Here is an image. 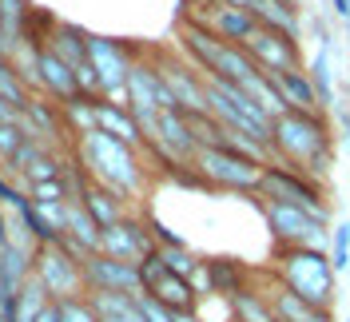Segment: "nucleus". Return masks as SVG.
<instances>
[{
    "label": "nucleus",
    "mask_w": 350,
    "mask_h": 322,
    "mask_svg": "<svg viewBox=\"0 0 350 322\" xmlns=\"http://www.w3.org/2000/svg\"><path fill=\"white\" fill-rule=\"evenodd\" d=\"M203 271L211 282V295H223V299H235L239 291H247V279H251L235 258H203Z\"/></svg>",
    "instance_id": "21"
},
{
    "label": "nucleus",
    "mask_w": 350,
    "mask_h": 322,
    "mask_svg": "<svg viewBox=\"0 0 350 322\" xmlns=\"http://www.w3.org/2000/svg\"><path fill=\"white\" fill-rule=\"evenodd\" d=\"M330 116H334V124L342 131V144L350 148V100H338V104L330 107Z\"/></svg>",
    "instance_id": "30"
},
{
    "label": "nucleus",
    "mask_w": 350,
    "mask_h": 322,
    "mask_svg": "<svg viewBox=\"0 0 350 322\" xmlns=\"http://www.w3.org/2000/svg\"><path fill=\"white\" fill-rule=\"evenodd\" d=\"M84 159H88V167H92V175H96V183L111 187L124 199L144 187V167L135 159V148L120 144L108 131H100V128L84 131Z\"/></svg>",
    "instance_id": "3"
},
{
    "label": "nucleus",
    "mask_w": 350,
    "mask_h": 322,
    "mask_svg": "<svg viewBox=\"0 0 350 322\" xmlns=\"http://www.w3.org/2000/svg\"><path fill=\"white\" fill-rule=\"evenodd\" d=\"M275 88H279V96H283L286 111H306V116H327L323 104H319V92L310 84V76H306L303 68L299 72H275L271 76Z\"/></svg>",
    "instance_id": "16"
},
{
    "label": "nucleus",
    "mask_w": 350,
    "mask_h": 322,
    "mask_svg": "<svg viewBox=\"0 0 350 322\" xmlns=\"http://www.w3.org/2000/svg\"><path fill=\"white\" fill-rule=\"evenodd\" d=\"M191 167H196L211 187H227V191H259V179L267 163H255L247 155L223 148H196L191 155Z\"/></svg>",
    "instance_id": "7"
},
{
    "label": "nucleus",
    "mask_w": 350,
    "mask_h": 322,
    "mask_svg": "<svg viewBox=\"0 0 350 322\" xmlns=\"http://www.w3.org/2000/svg\"><path fill=\"white\" fill-rule=\"evenodd\" d=\"M155 72L163 76V84L172 88V96H175V104H179L183 116H203V111H207V88H203V80H199L191 68L159 64Z\"/></svg>",
    "instance_id": "13"
},
{
    "label": "nucleus",
    "mask_w": 350,
    "mask_h": 322,
    "mask_svg": "<svg viewBox=\"0 0 350 322\" xmlns=\"http://www.w3.org/2000/svg\"><path fill=\"white\" fill-rule=\"evenodd\" d=\"M88 60L96 68V80H100V92L104 96H120L128 104V72L131 60L120 44L100 40V36H88Z\"/></svg>",
    "instance_id": "9"
},
{
    "label": "nucleus",
    "mask_w": 350,
    "mask_h": 322,
    "mask_svg": "<svg viewBox=\"0 0 350 322\" xmlns=\"http://www.w3.org/2000/svg\"><path fill=\"white\" fill-rule=\"evenodd\" d=\"M267 306H271V314L279 322H334V310H323V306H310L303 302L299 295H291L279 279L267 282V291H259Z\"/></svg>",
    "instance_id": "12"
},
{
    "label": "nucleus",
    "mask_w": 350,
    "mask_h": 322,
    "mask_svg": "<svg viewBox=\"0 0 350 322\" xmlns=\"http://www.w3.org/2000/svg\"><path fill=\"white\" fill-rule=\"evenodd\" d=\"M271 263H275L271 279H279L291 295H299L310 306L334 310V302H338V271H334L327 251H314V247H275Z\"/></svg>",
    "instance_id": "2"
},
{
    "label": "nucleus",
    "mask_w": 350,
    "mask_h": 322,
    "mask_svg": "<svg viewBox=\"0 0 350 322\" xmlns=\"http://www.w3.org/2000/svg\"><path fill=\"white\" fill-rule=\"evenodd\" d=\"M48 52H56L68 68H80L88 60V36L80 32V28H68V24H60V28L52 32V48H48Z\"/></svg>",
    "instance_id": "23"
},
{
    "label": "nucleus",
    "mask_w": 350,
    "mask_h": 322,
    "mask_svg": "<svg viewBox=\"0 0 350 322\" xmlns=\"http://www.w3.org/2000/svg\"><path fill=\"white\" fill-rule=\"evenodd\" d=\"M96 128L116 135L120 144H128V148H144L148 139H144V128L135 124V116L128 111V104H111V100H96Z\"/></svg>",
    "instance_id": "15"
},
{
    "label": "nucleus",
    "mask_w": 350,
    "mask_h": 322,
    "mask_svg": "<svg viewBox=\"0 0 350 322\" xmlns=\"http://www.w3.org/2000/svg\"><path fill=\"white\" fill-rule=\"evenodd\" d=\"M64 239H68V243H76L80 251H88V255H96V251H100V223L84 211V203H80V199H68Z\"/></svg>",
    "instance_id": "20"
},
{
    "label": "nucleus",
    "mask_w": 350,
    "mask_h": 322,
    "mask_svg": "<svg viewBox=\"0 0 350 322\" xmlns=\"http://www.w3.org/2000/svg\"><path fill=\"white\" fill-rule=\"evenodd\" d=\"M175 322H203V319H199V310H183V314H175Z\"/></svg>",
    "instance_id": "33"
},
{
    "label": "nucleus",
    "mask_w": 350,
    "mask_h": 322,
    "mask_svg": "<svg viewBox=\"0 0 350 322\" xmlns=\"http://www.w3.org/2000/svg\"><path fill=\"white\" fill-rule=\"evenodd\" d=\"M155 251L152 235H148V223H135V219H120V223H111L100 231V255L108 258H120V263H144V258Z\"/></svg>",
    "instance_id": "11"
},
{
    "label": "nucleus",
    "mask_w": 350,
    "mask_h": 322,
    "mask_svg": "<svg viewBox=\"0 0 350 322\" xmlns=\"http://www.w3.org/2000/svg\"><path fill=\"white\" fill-rule=\"evenodd\" d=\"M247 12H251L262 28H275V32L291 36V40H299V32H303L299 12H295V4H291V0H251V4H247Z\"/></svg>",
    "instance_id": "19"
},
{
    "label": "nucleus",
    "mask_w": 350,
    "mask_h": 322,
    "mask_svg": "<svg viewBox=\"0 0 350 322\" xmlns=\"http://www.w3.org/2000/svg\"><path fill=\"white\" fill-rule=\"evenodd\" d=\"M347 282H350V271H347Z\"/></svg>",
    "instance_id": "35"
},
{
    "label": "nucleus",
    "mask_w": 350,
    "mask_h": 322,
    "mask_svg": "<svg viewBox=\"0 0 350 322\" xmlns=\"http://www.w3.org/2000/svg\"><path fill=\"white\" fill-rule=\"evenodd\" d=\"M239 48L255 60L259 72H267V76H275V72H299V68H303L299 44L291 40V36H283V32H275V28H262V24L239 44Z\"/></svg>",
    "instance_id": "8"
},
{
    "label": "nucleus",
    "mask_w": 350,
    "mask_h": 322,
    "mask_svg": "<svg viewBox=\"0 0 350 322\" xmlns=\"http://www.w3.org/2000/svg\"><path fill=\"white\" fill-rule=\"evenodd\" d=\"M262 199H279V203H291V207H299V211L314 215L319 223H327L330 227V203L323 199V187H319V179H310V175L295 172V167H286V163H267L262 167V179H259V191Z\"/></svg>",
    "instance_id": "4"
},
{
    "label": "nucleus",
    "mask_w": 350,
    "mask_h": 322,
    "mask_svg": "<svg viewBox=\"0 0 350 322\" xmlns=\"http://www.w3.org/2000/svg\"><path fill=\"white\" fill-rule=\"evenodd\" d=\"M36 322H60V310H56V302H48V306L40 310V319H36Z\"/></svg>",
    "instance_id": "32"
},
{
    "label": "nucleus",
    "mask_w": 350,
    "mask_h": 322,
    "mask_svg": "<svg viewBox=\"0 0 350 322\" xmlns=\"http://www.w3.org/2000/svg\"><path fill=\"white\" fill-rule=\"evenodd\" d=\"M4 247H12V231H8V223H4V207H0V251Z\"/></svg>",
    "instance_id": "31"
},
{
    "label": "nucleus",
    "mask_w": 350,
    "mask_h": 322,
    "mask_svg": "<svg viewBox=\"0 0 350 322\" xmlns=\"http://www.w3.org/2000/svg\"><path fill=\"white\" fill-rule=\"evenodd\" d=\"M84 282L88 291H111V295H144L139 286V267L135 263H120L108 255H84Z\"/></svg>",
    "instance_id": "10"
},
{
    "label": "nucleus",
    "mask_w": 350,
    "mask_h": 322,
    "mask_svg": "<svg viewBox=\"0 0 350 322\" xmlns=\"http://www.w3.org/2000/svg\"><path fill=\"white\" fill-rule=\"evenodd\" d=\"M159 258H163V267L172 271V275H179V279H191L199 267V258L187 251V247H172V251H159Z\"/></svg>",
    "instance_id": "26"
},
{
    "label": "nucleus",
    "mask_w": 350,
    "mask_h": 322,
    "mask_svg": "<svg viewBox=\"0 0 350 322\" xmlns=\"http://www.w3.org/2000/svg\"><path fill=\"white\" fill-rule=\"evenodd\" d=\"M24 139H28V135H24L21 124H0V155H4L8 163L16 159V151L24 148Z\"/></svg>",
    "instance_id": "29"
},
{
    "label": "nucleus",
    "mask_w": 350,
    "mask_h": 322,
    "mask_svg": "<svg viewBox=\"0 0 350 322\" xmlns=\"http://www.w3.org/2000/svg\"><path fill=\"white\" fill-rule=\"evenodd\" d=\"M310 84H314V92H319V104H323V111H330V107L338 104V92H334V68H330V52H314V60H310Z\"/></svg>",
    "instance_id": "24"
},
{
    "label": "nucleus",
    "mask_w": 350,
    "mask_h": 322,
    "mask_svg": "<svg viewBox=\"0 0 350 322\" xmlns=\"http://www.w3.org/2000/svg\"><path fill=\"white\" fill-rule=\"evenodd\" d=\"M207 28L215 32L219 40H227V44H243L255 28H259V21L247 12V8H239V4H223L219 0L215 8H211V21H207Z\"/></svg>",
    "instance_id": "17"
},
{
    "label": "nucleus",
    "mask_w": 350,
    "mask_h": 322,
    "mask_svg": "<svg viewBox=\"0 0 350 322\" xmlns=\"http://www.w3.org/2000/svg\"><path fill=\"white\" fill-rule=\"evenodd\" d=\"M223 4H239V8H247V4H251V0H223Z\"/></svg>",
    "instance_id": "34"
},
{
    "label": "nucleus",
    "mask_w": 350,
    "mask_h": 322,
    "mask_svg": "<svg viewBox=\"0 0 350 322\" xmlns=\"http://www.w3.org/2000/svg\"><path fill=\"white\" fill-rule=\"evenodd\" d=\"M327 255H330V263H334L338 275H347L350 271V223H334V227H330Z\"/></svg>",
    "instance_id": "25"
},
{
    "label": "nucleus",
    "mask_w": 350,
    "mask_h": 322,
    "mask_svg": "<svg viewBox=\"0 0 350 322\" xmlns=\"http://www.w3.org/2000/svg\"><path fill=\"white\" fill-rule=\"evenodd\" d=\"M271 159L310 179L327 175L334 167V135H330L327 116H306V111L279 116L271 128Z\"/></svg>",
    "instance_id": "1"
},
{
    "label": "nucleus",
    "mask_w": 350,
    "mask_h": 322,
    "mask_svg": "<svg viewBox=\"0 0 350 322\" xmlns=\"http://www.w3.org/2000/svg\"><path fill=\"white\" fill-rule=\"evenodd\" d=\"M56 310H60V322H100L96 319V310H92V302L84 299H64V302H56Z\"/></svg>",
    "instance_id": "28"
},
{
    "label": "nucleus",
    "mask_w": 350,
    "mask_h": 322,
    "mask_svg": "<svg viewBox=\"0 0 350 322\" xmlns=\"http://www.w3.org/2000/svg\"><path fill=\"white\" fill-rule=\"evenodd\" d=\"M32 275L40 279V286L48 291L52 302L84 299L88 295L84 267H80V258L72 255L64 243H40L36 255H32Z\"/></svg>",
    "instance_id": "5"
},
{
    "label": "nucleus",
    "mask_w": 350,
    "mask_h": 322,
    "mask_svg": "<svg viewBox=\"0 0 350 322\" xmlns=\"http://www.w3.org/2000/svg\"><path fill=\"white\" fill-rule=\"evenodd\" d=\"M76 199H80V203H84V211L100 223V231L124 219V195H116L111 187H104V183L76 179Z\"/></svg>",
    "instance_id": "14"
},
{
    "label": "nucleus",
    "mask_w": 350,
    "mask_h": 322,
    "mask_svg": "<svg viewBox=\"0 0 350 322\" xmlns=\"http://www.w3.org/2000/svg\"><path fill=\"white\" fill-rule=\"evenodd\" d=\"M347 322H350V319H347Z\"/></svg>",
    "instance_id": "36"
},
{
    "label": "nucleus",
    "mask_w": 350,
    "mask_h": 322,
    "mask_svg": "<svg viewBox=\"0 0 350 322\" xmlns=\"http://www.w3.org/2000/svg\"><path fill=\"white\" fill-rule=\"evenodd\" d=\"M36 80H40V88L56 92L60 100H76V96H80L76 72H72V68H68L56 52H48V48H40V52H36Z\"/></svg>",
    "instance_id": "18"
},
{
    "label": "nucleus",
    "mask_w": 350,
    "mask_h": 322,
    "mask_svg": "<svg viewBox=\"0 0 350 322\" xmlns=\"http://www.w3.org/2000/svg\"><path fill=\"white\" fill-rule=\"evenodd\" d=\"M28 191L36 203H68V199H76V195L68 191L64 179H44V183H28Z\"/></svg>",
    "instance_id": "27"
},
{
    "label": "nucleus",
    "mask_w": 350,
    "mask_h": 322,
    "mask_svg": "<svg viewBox=\"0 0 350 322\" xmlns=\"http://www.w3.org/2000/svg\"><path fill=\"white\" fill-rule=\"evenodd\" d=\"M259 207L271 235H275V247H314V251L330 247V227L319 223L314 215L299 211L291 203H279V199H262V195H259Z\"/></svg>",
    "instance_id": "6"
},
{
    "label": "nucleus",
    "mask_w": 350,
    "mask_h": 322,
    "mask_svg": "<svg viewBox=\"0 0 350 322\" xmlns=\"http://www.w3.org/2000/svg\"><path fill=\"white\" fill-rule=\"evenodd\" d=\"M243 92L255 100V104L271 116V120H279V116H286V104H283V96H279V88H275V80L267 76V72H255L251 80H243Z\"/></svg>",
    "instance_id": "22"
}]
</instances>
